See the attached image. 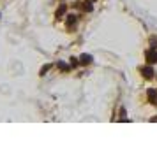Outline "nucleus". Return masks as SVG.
<instances>
[{"mask_svg": "<svg viewBox=\"0 0 157 151\" xmlns=\"http://www.w3.org/2000/svg\"><path fill=\"white\" fill-rule=\"evenodd\" d=\"M141 72L147 79H152V77H154V69H152V67H143Z\"/></svg>", "mask_w": 157, "mask_h": 151, "instance_id": "obj_1", "label": "nucleus"}, {"mask_svg": "<svg viewBox=\"0 0 157 151\" xmlns=\"http://www.w3.org/2000/svg\"><path fill=\"white\" fill-rule=\"evenodd\" d=\"M147 62H148V63H155L157 62V53L155 51H148V53H147Z\"/></svg>", "mask_w": 157, "mask_h": 151, "instance_id": "obj_2", "label": "nucleus"}, {"mask_svg": "<svg viewBox=\"0 0 157 151\" xmlns=\"http://www.w3.org/2000/svg\"><path fill=\"white\" fill-rule=\"evenodd\" d=\"M148 100L152 104H157V90H148Z\"/></svg>", "mask_w": 157, "mask_h": 151, "instance_id": "obj_3", "label": "nucleus"}, {"mask_svg": "<svg viewBox=\"0 0 157 151\" xmlns=\"http://www.w3.org/2000/svg\"><path fill=\"white\" fill-rule=\"evenodd\" d=\"M79 62H81L83 65H86V63H90V62H92V56H90V55H81Z\"/></svg>", "mask_w": 157, "mask_h": 151, "instance_id": "obj_4", "label": "nucleus"}, {"mask_svg": "<svg viewBox=\"0 0 157 151\" xmlns=\"http://www.w3.org/2000/svg\"><path fill=\"white\" fill-rule=\"evenodd\" d=\"M74 25H76V16H67V28H69V27H74Z\"/></svg>", "mask_w": 157, "mask_h": 151, "instance_id": "obj_5", "label": "nucleus"}, {"mask_svg": "<svg viewBox=\"0 0 157 151\" xmlns=\"http://www.w3.org/2000/svg\"><path fill=\"white\" fill-rule=\"evenodd\" d=\"M64 13H65V5H60V9L57 11V18H60V16L64 14Z\"/></svg>", "mask_w": 157, "mask_h": 151, "instance_id": "obj_6", "label": "nucleus"}, {"mask_svg": "<svg viewBox=\"0 0 157 151\" xmlns=\"http://www.w3.org/2000/svg\"><path fill=\"white\" fill-rule=\"evenodd\" d=\"M58 69H60V70H69V67H67L65 63H62V62L58 63Z\"/></svg>", "mask_w": 157, "mask_h": 151, "instance_id": "obj_7", "label": "nucleus"}, {"mask_svg": "<svg viewBox=\"0 0 157 151\" xmlns=\"http://www.w3.org/2000/svg\"><path fill=\"white\" fill-rule=\"evenodd\" d=\"M90 2H94V0H90Z\"/></svg>", "mask_w": 157, "mask_h": 151, "instance_id": "obj_8", "label": "nucleus"}]
</instances>
